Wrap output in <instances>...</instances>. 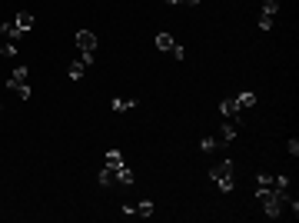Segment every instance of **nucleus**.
Wrapping results in <instances>:
<instances>
[{
	"instance_id": "nucleus-1",
	"label": "nucleus",
	"mask_w": 299,
	"mask_h": 223,
	"mask_svg": "<svg viewBox=\"0 0 299 223\" xmlns=\"http://www.w3.org/2000/svg\"><path fill=\"white\" fill-rule=\"evenodd\" d=\"M210 180L220 193H233L236 190V170H233V160H220L210 167Z\"/></svg>"
},
{
	"instance_id": "nucleus-2",
	"label": "nucleus",
	"mask_w": 299,
	"mask_h": 223,
	"mask_svg": "<svg viewBox=\"0 0 299 223\" xmlns=\"http://www.w3.org/2000/svg\"><path fill=\"white\" fill-rule=\"evenodd\" d=\"M7 87L14 90L20 100H30L33 90H30V83H27V67H14V73H10V80H7Z\"/></svg>"
},
{
	"instance_id": "nucleus-3",
	"label": "nucleus",
	"mask_w": 299,
	"mask_h": 223,
	"mask_svg": "<svg viewBox=\"0 0 299 223\" xmlns=\"http://www.w3.org/2000/svg\"><path fill=\"white\" fill-rule=\"evenodd\" d=\"M73 40H77L80 54H93V50H96V33L93 30H77V37H73Z\"/></svg>"
},
{
	"instance_id": "nucleus-4",
	"label": "nucleus",
	"mask_w": 299,
	"mask_h": 223,
	"mask_svg": "<svg viewBox=\"0 0 299 223\" xmlns=\"http://www.w3.org/2000/svg\"><path fill=\"white\" fill-rule=\"evenodd\" d=\"M220 113H223L226 120H236V117H239V104H236V97H226V100L220 104Z\"/></svg>"
},
{
	"instance_id": "nucleus-5",
	"label": "nucleus",
	"mask_w": 299,
	"mask_h": 223,
	"mask_svg": "<svg viewBox=\"0 0 299 223\" xmlns=\"http://www.w3.org/2000/svg\"><path fill=\"white\" fill-rule=\"evenodd\" d=\"M0 37H4V40H14V43H17V40L24 37V30H20V27L10 20V24H0Z\"/></svg>"
},
{
	"instance_id": "nucleus-6",
	"label": "nucleus",
	"mask_w": 299,
	"mask_h": 223,
	"mask_svg": "<svg viewBox=\"0 0 299 223\" xmlns=\"http://www.w3.org/2000/svg\"><path fill=\"white\" fill-rule=\"evenodd\" d=\"M14 24L20 27V30H24V33H30V30H33V24H37V20H33V14H27V10H20V14L14 17Z\"/></svg>"
},
{
	"instance_id": "nucleus-7",
	"label": "nucleus",
	"mask_w": 299,
	"mask_h": 223,
	"mask_svg": "<svg viewBox=\"0 0 299 223\" xmlns=\"http://www.w3.org/2000/svg\"><path fill=\"white\" fill-rule=\"evenodd\" d=\"M236 140V120H226L220 130V144H233Z\"/></svg>"
},
{
	"instance_id": "nucleus-8",
	"label": "nucleus",
	"mask_w": 299,
	"mask_h": 223,
	"mask_svg": "<svg viewBox=\"0 0 299 223\" xmlns=\"http://www.w3.org/2000/svg\"><path fill=\"white\" fill-rule=\"evenodd\" d=\"M113 180H120V184H123V187H130V184H133V170H130V167H123V163H120V167L113 170Z\"/></svg>"
},
{
	"instance_id": "nucleus-9",
	"label": "nucleus",
	"mask_w": 299,
	"mask_h": 223,
	"mask_svg": "<svg viewBox=\"0 0 299 223\" xmlns=\"http://www.w3.org/2000/svg\"><path fill=\"white\" fill-rule=\"evenodd\" d=\"M113 113H126L130 107H136V100H126V97H113Z\"/></svg>"
},
{
	"instance_id": "nucleus-10",
	"label": "nucleus",
	"mask_w": 299,
	"mask_h": 223,
	"mask_svg": "<svg viewBox=\"0 0 299 223\" xmlns=\"http://www.w3.org/2000/svg\"><path fill=\"white\" fill-rule=\"evenodd\" d=\"M67 73H70V80H80L83 73H87V64H83V60H73V64L67 67Z\"/></svg>"
},
{
	"instance_id": "nucleus-11",
	"label": "nucleus",
	"mask_w": 299,
	"mask_h": 223,
	"mask_svg": "<svg viewBox=\"0 0 299 223\" xmlns=\"http://www.w3.org/2000/svg\"><path fill=\"white\" fill-rule=\"evenodd\" d=\"M153 43H157V50H173L176 40L170 37V33H157V40H153Z\"/></svg>"
},
{
	"instance_id": "nucleus-12",
	"label": "nucleus",
	"mask_w": 299,
	"mask_h": 223,
	"mask_svg": "<svg viewBox=\"0 0 299 223\" xmlns=\"http://www.w3.org/2000/svg\"><path fill=\"white\" fill-rule=\"evenodd\" d=\"M236 104H239V110H243V107H253L256 104V94H253V90H243V94L236 97Z\"/></svg>"
},
{
	"instance_id": "nucleus-13",
	"label": "nucleus",
	"mask_w": 299,
	"mask_h": 223,
	"mask_svg": "<svg viewBox=\"0 0 299 223\" xmlns=\"http://www.w3.org/2000/svg\"><path fill=\"white\" fill-rule=\"evenodd\" d=\"M0 57H7V60H14V57H17V43H14V40H4V47H0Z\"/></svg>"
},
{
	"instance_id": "nucleus-14",
	"label": "nucleus",
	"mask_w": 299,
	"mask_h": 223,
	"mask_svg": "<svg viewBox=\"0 0 299 223\" xmlns=\"http://www.w3.org/2000/svg\"><path fill=\"white\" fill-rule=\"evenodd\" d=\"M120 163H123V153H120V150H110V153H107V167H110V170H117Z\"/></svg>"
},
{
	"instance_id": "nucleus-15",
	"label": "nucleus",
	"mask_w": 299,
	"mask_h": 223,
	"mask_svg": "<svg viewBox=\"0 0 299 223\" xmlns=\"http://www.w3.org/2000/svg\"><path fill=\"white\" fill-rule=\"evenodd\" d=\"M153 210H157V207H153V200H143L140 207H136V216H153Z\"/></svg>"
},
{
	"instance_id": "nucleus-16",
	"label": "nucleus",
	"mask_w": 299,
	"mask_h": 223,
	"mask_svg": "<svg viewBox=\"0 0 299 223\" xmlns=\"http://www.w3.org/2000/svg\"><path fill=\"white\" fill-rule=\"evenodd\" d=\"M276 10H279V0H263V14L276 17Z\"/></svg>"
},
{
	"instance_id": "nucleus-17",
	"label": "nucleus",
	"mask_w": 299,
	"mask_h": 223,
	"mask_svg": "<svg viewBox=\"0 0 299 223\" xmlns=\"http://www.w3.org/2000/svg\"><path fill=\"white\" fill-rule=\"evenodd\" d=\"M100 184H103V187H110V184H113V170H110V167H103V170H100Z\"/></svg>"
},
{
	"instance_id": "nucleus-18",
	"label": "nucleus",
	"mask_w": 299,
	"mask_h": 223,
	"mask_svg": "<svg viewBox=\"0 0 299 223\" xmlns=\"http://www.w3.org/2000/svg\"><path fill=\"white\" fill-rule=\"evenodd\" d=\"M273 190H289V180L286 176H273Z\"/></svg>"
},
{
	"instance_id": "nucleus-19",
	"label": "nucleus",
	"mask_w": 299,
	"mask_h": 223,
	"mask_svg": "<svg viewBox=\"0 0 299 223\" xmlns=\"http://www.w3.org/2000/svg\"><path fill=\"white\" fill-rule=\"evenodd\" d=\"M200 147H203V150L210 153V150H216V147H223V144H220V140H213V137H206V140H203V144H200Z\"/></svg>"
},
{
	"instance_id": "nucleus-20",
	"label": "nucleus",
	"mask_w": 299,
	"mask_h": 223,
	"mask_svg": "<svg viewBox=\"0 0 299 223\" xmlns=\"http://www.w3.org/2000/svg\"><path fill=\"white\" fill-rule=\"evenodd\" d=\"M260 30H273V17L269 14H260Z\"/></svg>"
},
{
	"instance_id": "nucleus-21",
	"label": "nucleus",
	"mask_w": 299,
	"mask_h": 223,
	"mask_svg": "<svg viewBox=\"0 0 299 223\" xmlns=\"http://www.w3.org/2000/svg\"><path fill=\"white\" fill-rule=\"evenodd\" d=\"M286 150H289V157H299V140H296V137H292L289 144H286Z\"/></svg>"
},
{
	"instance_id": "nucleus-22",
	"label": "nucleus",
	"mask_w": 299,
	"mask_h": 223,
	"mask_svg": "<svg viewBox=\"0 0 299 223\" xmlns=\"http://www.w3.org/2000/svg\"><path fill=\"white\" fill-rule=\"evenodd\" d=\"M256 184H260V187H273V176H269V173H260V176H256Z\"/></svg>"
},
{
	"instance_id": "nucleus-23",
	"label": "nucleus",
	"mask_w": 299,
	"mask_h": 223,
	"mask_svg": "<svg viewBox=\"0 0 299 223\" xmlns=\"http://www.w3.org/2000/svg\"><path fill=\"white\" fill-rule=\"evenodd\" d=\"M170 54H173L176 60H183V57H186V47H180V43H173V50H170Z\"/></svg>"
},
{
	"instance_id": "nucleus-24",
	"label": "nucleus",
	"mask_w": 299,
	"mask_h": 223,
	"mask_svg": "<svg viewBox=\"0 0 299 223\" xmlns=\"http://www.w3.org/2000/svg\"><path fill=\"white\" fill-rule=\"evenodd\" d=\"M163 4H170V7H176V4H183V0H163Z\"/></svg>"
},
{
	"instance_id": "nucleus-25",
	"label": "nucleus",
	"mask_w": 299,
	"mask_h": 223,
	"mask_svg": "<svg viewBox=\"0 0 299 223\" xmlns=\"http://www.w3.org/2000/svg\"><path fill=\"white\" fill-rule=\"evenodd\" d=\"M183 4H189V7H196V4H200V0H183Z\"/></svg>"
},
{
	"instance_id": "nucleus-26",
	"label": "nucleus",
	"mask_w": 299,
	"mask_h": 223,
	"mask_svg": "<svg viewBox=\"0 0 299 223\" xmlns=\"http://www.w3.org/2000/svg\"><path fill=\"white\" fill-rule=\"evenodd\" d=\"M0 110H4V104H0Z\"/></svg>"
}]
</instances>
